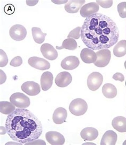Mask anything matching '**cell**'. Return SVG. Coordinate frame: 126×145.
<instances>
[{
  "label": "cell",
  "instance_id": "obj_1",
  "mask_svg": "<svg viewBox=\"0 0 126 145\" xmlns=\"http://www.w3.org/2000/svg\"><path fill=\"white\" fill-rule=\"evenodd\" d=\"M119 31L108 16L96 13L87 18L81 31L82 41L93 50L110 48L117 42Z\"/></svg>",
  "mask_w": 126,
  "mask_h": 145
},
{
  "label": "cell",
  "instance_id": "obj_2",
  "mask_svg": "<svg viewBox=\"0 0 126 145\" xmlns=\"http://www.w3.org/2000/svg\"><path fill=\"white\" fill-rule=\"evenodd\" d=\"M7 134L12 140L24 144L37 140L43 127L39 119L29 110L16 108L7 116L5 123Z\"/></svg>",
  "mask_w": 126,
  "mask_h": 145
},
{
  "label": "cell",
  "instance_id": "obj_3",
  "mask_svg": "<svg viewBox=\"0 0 126 145\" xmlns=\"http://www.w3.org/2000/svg\"><path fill=\"white\" fill-rule=\"evenodd\" d=\"M88 106L86 101L81 98L73 100L70 103L69 109L70 113L75 116L84 115L88 110Z\"/></svg>",
  "mask_w": 126,
  "mask_h": 145
},
{
  "label": "cell",
  "instance_id": "obj_4",
  "mask_svg": "<svg viewBox=\"0 0 126 145\" xmlns=\"http://www.w3.org/2000/svg\"><path fill=\"white\" fill-rule=\"evenodd\" d=\"M10 102L19 108H26L30 105L29 98L24 94L16 92L11 95L10 98Z\"/></svg>",
  "mask_w": 126,
  "mask_h": 145
},
{
  "label": "cell",
  "instance_id": "obj_5",
  "mask_svg": "<svg viewBox=\"0 0 126 145\" xmlns=\"http://www.w3.org/2000/svg\"><path fill=\"white\" fill-rule=\"evenodd\" d=\"M103 80V76L100 73L97 72L91 73L87 81L88 87L91 91L97 90L101 86Z\"/></svg>",
  "mask_w": 126,
  "mask_h": 145
},
{
  "label": "cell",
  "instance_id": "obj_6",
  "mask_svg": "<svg viewBox=\"0 0 126 145\" xmlns=\"http://www.w3.org/2000/svg\"><path fill=\"white\" fill-rule=\"evenodd\" d=\"M97 59L94 63V65L99 68H103L108 65L111 59V53L108 49L98 51L96 53Z\"/></svg>",
  "mask_w": 126,
  "mask_h": 145
},
{
  "label": "cell",
  "instance_id": "obj_7",
  "mask_svg": "<svg viewBox=\"0 0 126 145\" xmlns=\"http://www.w3.org/2000/svg\"><path fill=\"white\" fill-rule=\"evenodd\" d=\"M10 37L16 41L24 39L27 35V31L24 27L21 25H13L10 28L9 32Z\"/></svg>",
  "mask_w": 126,
  "mask_h": 145
},
{
  "label": "cell",
  "instance_id": "obj_8",
  "mask_svg": "<svg viewBox=\"0 0 126 145\" xmlns=\"http://www.w3.org/2000/svg\"><path fill=\"white\" fill-rule=\"evenodd\" d=\"M22 90L30 96H35L41 91L40 85L33 81H28L21 86Z\"/></svg>",
  "mask_w": 126,
  "mask_h": 145
},
{
  "label": "cell",
  "instance_id": "obj_9",
  "mask_svg": "<svg viewBox=\"0 0 126 145\" xmlns=\"http://www.w3.org/2000/svg\"><path fill=\"white\" fill-rule=\"evenodd\" d=\"M28 63L33 68L41 70L49 69L51 67L50 64L48 61L37 57L30 58Z\"/></svg>",
  "mask_w": 126,
  "mask_h": 145
},
{
  "label": "cell",
  "instance_id": "obj_10",
  "mask_svg": "<svg viewBox=\"0 0 126 145\" xmlns=\"http://www.w3.org/2000/svg\"><path fill=\"white\" fill-rule=\"evenodd\" d=\"M40 50L43 57L49 60H54L58 57V52L51 44L49 43H45L42 45Z\"/></svg>",
  "mask_w": 126,
  "mask_h": 145
},
{
  "label": "cell",
  "instance_id": "obj_11",
  "mask_svg": "<svg viewBox=\"0 0 126 145\" xmlns=\"http://www.w3.org/2000/svg\"><path fill=\"white\" fill-rule=\"evenodd\" d=\"M45 137L47 141L51 145H61L65 143L64 136L57 131H49L46 133Z\"/></svg>",
  "mask_w": 126,
  "mask_h": 145
},
{
  "label": "cell",
  "instance_id": "obj_12",
  "mask_svg": "<svg viewBox=\"0 0 126 145\" xmlns=\"http://www.w3.org/2000/svg\"><path fill=\"white\" fill-rule=\"evenodd\" d=\"M100 7L97 3L91 2L83 5L80 10V14L83 18H87L98 12Z\"/></svg>",
  "mask_w": 126,
  "mask_h": 145
},
{
  "label": "cell",
  "instance_id": "obj_13",
  "mask_svg": "<svg viewBox=\"0 0 126 145\" xmlns=\"http://www.w3.org/2000/svg\"><path fill=\"white\" fill-rule=\"evenodd\" d=\"M72 77L71 74L67 71H63L58 74L55 79V83L58 86L64 88L71 83Z\"/></svg>",
  "mask_w": 126,
  "mask_h": 145
},
{
  "label": "cell",
  "instance_id": "obj_14",
  "mask_svg": "<svg viewBox=\"0 0 126 145\" xmlns=\"http://www.w3.org/2000/svg\"><path fill=\"white\" fill-rule=\"evenodd\" d=\"M80 62L78 58L75 56L67 57L61 62L62 68L66 70H73L79 66Z\"/></svg>",
  "mask_w": 126,
  "mask_h": 145
},
{
  "label": "cell",
  "instance_id": "obj_15",
  "mask_svg": "<svg viewBox=\"0 0 126 145\" xmlns=\"http://www.w3.org/2000/svg\"><path fill=\"white\" fill-rule=\"evenodd\" d=\"M80 57L83 62L85 63H94L96 60V54L93 50L88 48H84L81 50Z\"/></svg>",
  "mask_w": 126,
  "mask_h": 145
},
{
  "label": "cell",
  "instance_id": "obj_16",
  "mask_svg": "<svg viewBox=\"0 0 126 145\" xmlns=\"http://www.w3.org/2000/svg\"><path fill=\"white\" fill-rule=\"evenodd\" d=\"M53 78V76L50 72H45L42 74L40 79V83L43 90L47 91L51 88Z\"/></svg>",
  "mask_w": 126,
  "mask_h": 145
},
{
  "label": "cell",
  "instance_id": "obj_17",
  "mask_svg": "<svg viewBox=\"0 0 126 145\" xmlns=\"http://www.w3.org/2000/svg\"><path fill=\"white\" fill-rule=\"evenodd\" d=\"M80 135L85 140L93 141L96 139L98 135V131L95 128L88 127L81 131Z\"/></svg>",
  "mask_w": 126,
  "mask_h": 145
},
{
  "label": "cell",
  "instance_id": "obj_18",
  "mask_svg": "<svg viewBox=\"0 0 126 145\" xmlns=\"http://www.w3.org/2000/svg\"><path fill=\"white\" fill-rule=\"evenodd\" d=\"M117 139V135L115 131L109 130L106 131L102 137L100 145H115Z\"/></svg>",
  "mask_w": 126,
  "mask_h": 145
},
{
  "label": "cell",
  "instance_id": "obj_19",
  "mask_svg": "<svg viewBox=\"0 0 126 145\" xmlns=\"http://www.w3.org/2000/svg\"><path fill=\"white\" fill-rule=\"evenodd\" d=\"M67 117V110L64 108L59 107L54 112L52 115V120L55 124L59 125L64 123Z\"/></svg>",
  "mask_w": 126,
  "mask_h": 145
},
{
  "label": "cell",
  "instance_id": "obj_20",
  "mask_svg": "<svg viewBox=\"0 0 126 145\" xmlns=\"http://www.w3.org/2000/svg\"><path fill=\"white\" fill-rule=\"evenodd\" d=\"M84 1H70L65 4L64 9L66 11L69 13H75L78 12L82 6L85 3Z\"/></svg>",
  "mask_w": 126,
  "mask_h": 145
},
{
  "label": "cell",
  "instance_id": "obj_21",
  "mask_svg": "<svg viewBox=\"0 0 126 145\" xmlns=\"http://www.w3.org/2000/svg\"><path fill=\"white\" fill-rule=\"evenodd\" d=\"M113 127L118 132H126V118L123 116H117L112 121Z\"/></svg>",
  "mask_w": 126,
  "mask_h": 145
},
{
  "label": "cell",
  "instance_id": "obj_22",
  "mask_svg": "<svg viewBox=\"0 0 126 145\" xmlns=\"http://www.w3.org/2000/svg\"><path fill=\"white\" fill-rule=\"evenodd\" d=\"M102 92L103 95L106 98L109 99L115 98L117 93L116 87L110 83L105 84L102 88Z\"/></svg>",
  "mask_w": 126,
  "mask_h": 145
},
{
  "label": "cell",
  "instance_id": "obj_23",
  "mask_svg": "<svg viewBox=\"0 0 126 145\" xmlns=\"http://www.w3.org/2000/svg\"><path fill=\"white\" fill-rule=\"evenodd\" d=\"M113 53L115 56L121 57L126 54V41L121 40L119 41L114 48Z\"/></svg>",
  "mask_w": 126,
  "mask_h": 145
},
{
  "label": "cell",
  "instance_id": "obj_24",
  "mask_svg": "<svg viewBox=\"0 0 126 145\" xmlns=\"http://www.w3.org/2000/svg\"><path fill=\"white\" fill-rule=\"evenodd\" d=\"M32 31L33 39L36 43L41 44L44 41L47 34L42 32L40 28L34 27L32 28Z\"/></svg>",
  "mask_w": 126,
  "mask_h": 145
},
{
  "label": "cell",
  "instance_id": "obj_25",
  "mask_svg": "<svg viewBox=\"0 0 126 145\" xmlns=\"http://www.w3.org/2000/svg\"><path fill=\"white\" fill-rule=\"evenodd\" d=\"M77 44L75 40L73 39L68 38L66 39L63 41L62 46H56V49L58 50L65 49L69 50H74L77 48Z\"/></svg>",
  "mask_w": 126,
  "mask_h": 145
},
{
  "label": "cell",
  "instance_id": "obj_26",
  "mask_svg": "<svg viewBox=\"0 0 126 145\" xmlns=\"http://www.w3.org/2000/svg\"><path fill=\"white\" fill-rule=\"evenodd\" d=\"M16 110V107L12 103L3 101L0 102V112L5 115H9Z\"/></svg>",
  "mask_w": 126,
  "mask_h": 145
},
{
  "label": "cell",
  "instance_id": "obj_27",
  "mask_svg": "<svg viewBox=\"0 0 126 145\" xmlns=\"http://www.w3.org/2000/svg\"><path fill=\"white\" fill-rule=\"evenodd\" d=\"M117 11L120 16L123 18H126V2L120 3L117 6Z\"/></svg>",
  "mask_w": 126,
  "mask_h": 145
},
{
  "label": "cell",
  "instance_id": "obj_28",
  "mask_svg": "<svg viewBox=\"0 0 126 145\" xmlns=\"http://www.w3.org/2000/svg\"><path fill=\"white\" fill-rule=\"evenodd\" d=\"M81 28V27H77L74 28L69 33L67 37L69 38H73L75 39H79L81 36L80 33Z\"/></svg>",
  "mask_w": 126,
  "mask_h": 145
},
{
  "label": "cell",
  "instance_id": "obj_29",
  "mask_svg": "<svg viewBox=\"0 0 126 145\" xmlns=\"http://www.w3.org/2000/svg\"><path fill=\"white\" fill-rule=\"evenodd\" d=\"M8 63V58L7 54L3 50L0 49V67H5Z\"/></svg>",
  "mask_w": 126,
  "mask_h": 145
},
{
  "label": "cell",
  "instance_id": "obj_30",
  "mask_svg": "<svg viewBox=\"0 0 126 145\" xmlns=\"http://www.w3.org/2000/svg\"><path fill=\"white\" fill-rule=\"evenodd\" d=\"M22 59L21 57L16 56L10 61V65L14 67H19L22 65Z\"/></svg>",
  "mask_w": 126,
  "mask_h": 145
},
{
  "label": "cell",
  "instance_id": "obj_31",
  "mask_svg": "<svg viewBox=\"0 0 126 145\" xmlns=\"http://www.w3.org/2000/svg\"><path fill=\"white\" fill-rule=\"evenodd\" d=\"M4 10L6 14L10 15L14 13L15 11V8L12 4H9L5 6Z\"/></svg>",
  "mask_w": 126,
  "mask_h": 145
},
{
  "label": "cell",
  "instance_id": "obj_32",
  "mask_svg": "<svg viewBox=\"0 0 126 145\" xmlns=\"http://www.w3.org/2000/svg\"><path fill=\"white\" fill-rule=\"evenodd\" d=\"M97 4L103 8H110L113 5L112 1H96Z\"/></svg>",
  "mask_w": 126,
  "mask_h": 145
},
{
  "label": "cell",
  "instance_id": "obj_33",
  "mask_svg": "<svg viewBox=\"0 0 126 145\" xmlns=\"http://www.w3.org/2000/svg\"><path fill=\"white\" fill-rule=\"evenodd\" d=\"M112 78L115 80L120 81L121 82H123L125 79L124 76L119 72H117L114 74Z\"/></svg>",
  "mask_w": 126,
  "mask_h": 145
},
{
  "label": "cell",
  "instance_id": "obj_34",
  "mask_svg": "<svg viewBox=\"0 0 126 145\" xmlns=\"http://www.w3.org/2000/svg\"><path fill=\"white\" fill-rule=\"evenodd\" d=\"M38 143L39 144H45L46 143L44 140H35L34 141L30 142L25 143V145H33V144H37Z\"/></svg>",
  "mask_w": 126,
  "mask_h": 145
},
{
  "label": "cell",
  "instance_id": "obj_35",
  "mask_svg": "<svg viewBox=\"0 0 126 145\" xmlns=\"http://www.w3.org/2000/svg\"><path fill=\"white\" fill-rule=\"evenodd\" d=\"M39 1H26V3L27 5L29 6L32 7V6H34Z\"/></svg>",
  "mask_w": 126,
  "mask_h": 145
},
{
  "label": "cell",
  "instance_id": "obj_36",
  "mask_svg": "<svg viewBox=\"0 0 126 145\" xmlns=\"http://www.w3.org/2000/svg\"><path fill=\"white\" fill-rule=\"evenodd\" d=\"M68 0L67 1H52V2L56 4H61L66 3L68 2Z\"/></svg>",
  "mask_w": 126,
  "mask_h": 145
},
{
  "label": "cell",
  "instance_id": "obj_37",
  "mask_svg": "<svg viewBox=\"0 0 126 145\" xmlns=\"http://www.w3.org/2000/svg\"><path fill=\"white\" fill-rule=\"evenodd\" d=\"M6 128L4 127H1V133L2 132V131H3L4 134H5L6 133L7 131H6Z\"/></svg>",
  "mask_w": 126,
  "mask_h": 145
},
{
  "label": "cell",
  "instance_id": "obj_38",
  "mask_svg": "<svg viewBox=\"0 0 126 145\" xmlns=\"http://www.w3.org/2000/svg\"><path fill=\"white\" fill-rule=\"evenodd\" d=\"M123 145H126V140L123 143Z\"/></svg>",
  "mask_w": 126,
  "mask_h": 145
},
{
  "label": "cell",
  "instance_id": "obj_39",
  "mask_svg": "<svg viewBox=\"0 0 126 145\" xmlns=\"http://www.w3.org/2000/svg\"></svg>",
  "mask_w": 126,
  "mask_h": 145
}]
</instances>
